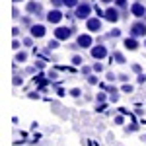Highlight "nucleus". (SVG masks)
<instances>
[{"instance_id":"obj_1","label":"nucleus","mask_w":146,"mask_h":146,"mask_svg":"<svg viewBox=\"0 0 146 146\" xmlns=\"http://www.w3.org/2000/svg\"><path fill=\"white\" fill-rule=\"evenodd\" d=\"M55 37L58 39V41H64V39L70 37V29H68V27H58V29L55 31Z\"/></svg>"},{"instance_id":"obj_2","label":"nucleus","mask_w":146,"mask_h":146,"mask_svg":"<svg viewBox=\"0 0 146 146\" xmlns=\"http://www.w3.org/2000/svg\"><path fill=\"white\" fill-rule=\"evenodd\" d=\"M131 33L135 35V37L146 35V25H144V23H135V25H133V29H131Z\"/></svg>"},{"instance_id":"obj_3","label":"nucleus","mask_w":146,"mask_h":146,"mask_svg":"<svg viewBox=\"0 0 146 146\" xmlns=\"http://www.w3.org/2000/svg\"><path fill=\"white\" fill-rule=\"evenodd\" d=\"M105 55H107V51H105V47L98 45V47H94V49H92V56H94V58H103Z\"/></svg>"},{"instance_id":"obj_4","label":"nucleus","mask_w":146,"mask_h":146,"mask_svg":"<svg viewBox=\"0 0 146 146\" xmlns=\"http://www.w3.org/2000/svg\"><path fill=\"white\" fill-rule=\"evenodd\" d=\"M47 20H49L51 23H58L60 20H62V14H60L58 10H53V12H49V16H47Z\"/></svg>"},{"instance_id":"obj_5","label":"nucleus","mask_w":146,"mask_h":146,"mask_svg":"<svg viewBox=\"0 0 146 146\" xmlns=\"http://www.w3.org/2000/svg\"><path fill=\"white\" fill-rule=\"evenodd\" d=\"M76 16H78V18H88V16H90V6H88V4H82V6H78Z\"/></svg>"},{"instance_id":"obj_6","label":"nucleus","mask_w":146,"mask_h":146,"mask_svg":"<svg viewBox=\"0 0 146 146\" xmlns=\"http://www.w3.org/2000/svg\"><path fill=\"white\" fill-rule=\"evenodd\" d=\"M131 12H133L135 16H138V18H140V16H144L146 8L142 6V4H133V8H131Z\"/></svg>"},{"instance_id":"obj_7","label":"nucleus","mask_w":146,"mask_h":146,"mask_svg":"<svg viewBox=\"0 0 146 146\" xmlns=\"http://www.w3.org/2000/svg\"><path fill=\"white\" fill-rule=\"evenodd\" d=\"M105 18H107L109 22H117V20H119V14H117V10L109 8V10H105Z\"/></svg>"},{"instance_id":"obj_8","label":"nucleus","mask_w":146,"mask_h":146,"mask_svg":"<svg viewBox=\"0 0 146 146\" xmlns=\"http://www.w3.org/2000/svg\"><path fill=\"white\" fill-rule=\"evenodd\" d=\"M31 35H33V37H43V35H45V27H43V25H33V27H31Z\"/></svg>"},{"instance_id":"obj_9","label":"nucleus","mask_w":146,"mask_h":146,"mask_svg":"<svg viewBox=\"0 0 146 146\" xmlns=\"http://www.w3.org/2000/svg\"><path fill=\"white\" fill-rule=\"evenodd\" d=\"M78 45L80 47H90L92 45V37L90 35H80L78 37Z\"/></svg>"},{"instance_id":"obj_10","label":"nucleus","mask_w":146,"mask_h":146,"mask_svg":"<svg viewBox=\"0 0 146 146\" xmlns=\"http://www.w3.org/2000/svg\"><path fill=\"white\" fill-rule=\"evenodd\" d=\"M100 27H101L100 20H88V29L90 31H100Z\"/></svg>"},{"instance_id":"obj_11","label":"nucleus","mask_w":146,"mask_h":146,"mask_svg":"<svg viewBox=\"0 0 146 146\" xmlns=\"http://www.w3.org/2000/svg\"><path fill=\"white\" fill-rule=\"evenodd\" d=\"M125 47H127V49H131V51H135L136 47H138V43H136L135 39H127V41H125Z\"/></svg>"},{"instance_id":"obj_12","label":"nucleus","mask_w":146,"mask_h":146,"mask_svg":"<svg viewBox=\"0 0 146 146\" xmlns=\"http://www.w3.org/2000/svg\"><path fill=\"white\" fill-rule=\"evenodd\" d=\"M62 2L66 4L68 8H74V6H76V0H62Z\"/></svg>"},{"instance_id":"obj_13","label":"nucleus","mask_w":146,"mask_h":146,"mask_svg":"<svg viewBox=\"0 0 146 146\" xmlns=\"http://www.w3.org/2000/svg\"><path fill=\"white\" fill-rule=\"evenodd\" d=\"M72 62H74V64H80V62H82V58H80V56H74V58H72Z\"/></svg>"},{"instance_id":"obj_14","label":"nucleus","mask_w":146,"mask_h":146,"mask_svg":"<svg viewBox=\"0 0 146 146\" xmlns=\"http://www.w3.org/2000/svg\"><path fill=\"white\" fill-rule=\"evenodd\" d=\"M25 58H27V56H25V53H20V55H18V60H25Z\"/></svg>"},{"instance_id":"obj_15","label":"nucleus","mask_w":146,"mask_h":146,"mask_svg":"<svg viewBox=\"0 0 146 146\" xmlns=\"http://www.w3.org/2000/svg\"><path fill=\"white\" fill-rule=\"evenodd\" d=\"M94 70H96V72H101V70H103V66H101V64H96V66H94Z\"/></svg>"},{"instance_id":"obj_16","label":"nucleus","mask_w":146,"mask_h":146,"mask_svg":"<svg viewBox=\"0 0 146 146\" xmlns=\"http://www.w3.org/2000/svg\"><path fill=\"white\" fill-rule=\"evenodd\" d=\"M117 4H119V6H125V0H117Z\"/></svg>"},{"instance_id":"obj_17","label":"nucleus","mask_w":146,"mask_h":146,"mask_svg":"<svg viewBox=\"0 0 146 146\" xmlns=\"http://www.w3.org/2000/svg\"><path fill=\"white\" fill-rule=\"evenodd\" d=\"M103 2H111V0H103Z\"/></svg>"},{"instance_id":"obj_18","label":"nucleus","mask_w":146,"mask_h":146,"mask_svg":"<svg viewBox=\"0 0 146 146\" xmlns=\"http://www.w3.org/2000/svg\"><path fill=\"white\" fill-rule=\"evenodd\" d=\"M16 2H18V0H16Z\"/></svg>"}]
</instances>
